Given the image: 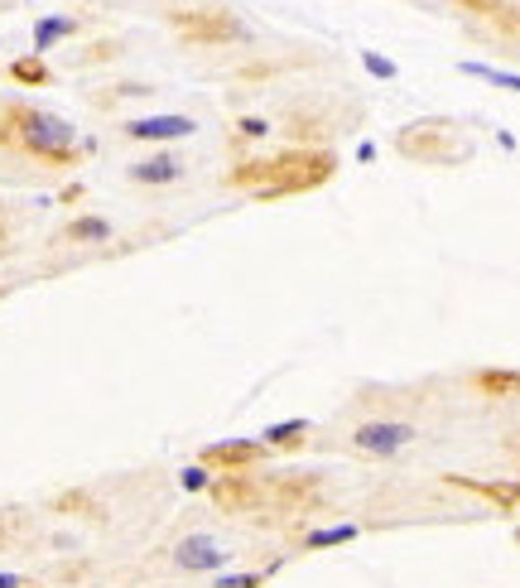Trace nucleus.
<instances>
[{
    "mask_svg": "<svg viewBox=\"0 0 520 588\" xmlns=\"http://www.w3.org/2000/svg\"><path fill=\"white\" fill-rule=\"evenodd\" d=\"M270 574H217L212 588H265Z\"/></svg>",
    "mask_w": 520,
    "mask_h": 588,
    "instance_id": "nucleus-18",
    "label": "nucleus"
},
{
    "mask_svg": "<svg viewBox=\"0 0 520 588\" xmlns=\"http://www.w3.org/2000/svg\"><path fill=\"white\" fill-rule=\"evenodd\" d=\"M467 78H482V82H497L506 92H520V73H501V68H487V63H463Z\"/></svg>",
    "mask_w": 520,
    "mask_h": 588,
    "instance_id": "nucleus-15",
    "label": "nucleus"
},
{
    "mask_svg": "<svg viewBox=\"0 0 520 588\" xmlns=\"http://www.w3.org/2000/svg\"><path fill=\"white\" fill-rule=\"evenodd\" d=\"M0 588H30V584H24L20 574H0Z\"/></svg>",
    "mask_w": 520,
    "mask_h": 588,
    "instance_id": "nucleus-20",
    "label": "nucleus"
},
{
    "mask_svg": "<svg viewBox=\"0 0 520 588\" xmlns=\"http://www.w3.org/2000/svg\"><path fill=\"white\" fill-rule=\"evenodd\" d=\"M0 145L24 150L30 160H44L54 169H68L87 155V145L77 140V125L54 117V111H39V107H0Z\"/></svg>",
    "mask_w": 520,
    "mask_h": 588,
    "instance_id": "nucleus-1",
    "label": "nucleus"
},
{
    "mask_svg": "<svg viewBox=\"0 0 520 588\" xmlns=\"http://www.w3.org/2000/svg\"><path fill=\"white\" fill-rule=\"evenodd\" d=\"M361 68H367L371 78H381V82H395V78H400V63L386 58V54H376V48H367V54H361Z\"/></svg>",
    "mask_w": 520,
    "mask_h": 588,
    "instance_id": "nucleus-16",
    "label": "nucleus"
},
{
    "mask_svg": "<svg viewBox=\"0 0 520 588\" xmlns=\"http://www.w3.org/2000/svg\"><path fill=\"white\" fill-rule=\"evenodd\" d=\"M63 241H82V246H101V241H111V222L97 212L87 217H73L68 227H63Z\"/></svg>",
    "mask_w": 520,
    "mask_h": 588,
    "instance_id": "nucleus-9",
    "label": "nucleus"
},
{
    "mask_svg": "<svg viewBox=\"0 0 520 588\" xmlns=\"http://www.w3.org/2000/svg\"><path fill=\"white\" fill-rule=\"evenodd\" d=\"M472 386L482 395H497V401H511L520 395V367H497V372H477Z\"/></svg>",
    "mask_w": 520,
    "mask_h": 588,
    "instance_id": "nucleus-8",
    "label": "nucleus"
},
{
    "mask_svg": "<svg viewBox=\"0 0 520 588\" xmlns=\"http://www.w3.org/2000/svg\"><path fill=\"white\" fill-rule=\"evenodd\" d=\"M227 559H231V549H222L212 535H184L174 545V565L184 574H222Z\"/></svg>",
    "mask_w": 520,
    "mask_h": 588,
    "instance_id": "nucleus-4",
    "label": "nucleus"
},
{
    "mask_svg": "<svg viewBox=\"0 0 520 588\" xmlns=\"http://www.w3.org/2000/svg\"><path fill=\"white\" fill-rule=\"evenodd\" d=\"M260 458H265V444L260 439H222V444H207L198 463H207L212 472H246Z\"/></svg>",
    "mask_w": 520,
    "mask_h": 588,
    "instance_id": "nucleus-5",
    "label": "nucleus"
},
{
    "mask_svg": "<svg viewBox=\"0 0 520 588\" xmlns=\"http://www.w3.org/2000/svg\"><path fill=\"white\" fill-rule=\"evenodd\" d=\"M265 131H270V121H260V117H241L237 121V135H246V140H260Z\"/></svg>",
    "mask_w": 520,
    "mask_h": 588,
    "instance_id": "nucleus-19",
    "label": "nucleus"
},
{
    "mask_svg": "<svg viewBox=\"0 0 520 588\" xmlns=\"http://www.w3.org/2000/svg\"><path fill=\"white\" fill-rule=\"evenodd\" d=\"M463 488L477 492V497H487V502H497L501 511H516L520 506V482H472V478H463Z\"/></svg>",
    "mask_w": 520,
    "mask_h": 588,
    "instance_id": "nucleus-12",
    "label": "nucleus"
},
{
    "mask_svg": "<svg viewBox=\"0 0 520 588\" xmlns=\"http://www.w3.org/2000/svg\"><path fill=\"white\" fill-rule=\"evenodd\" d=\"M357 535H361V526H352V521H347V526H323V531H308L299 549H333V545H352Z\"/></svg>",
    "mask_w": 520,
    "mask_h": 588,
    "instance_id": "nucleus-13",
    "label": "nucleus"
},
{
    "mask_svg": "<svg viewBox=\"0 0 520 588\" xmlns=\"http://www.w3.org/2000/svg\"><path fill=\"white\" fill-rule=\"evenodd\" d=\"M333 174V155L323 150H294L275 160H246L231 169V184L246 188L251 198H284V194H308Z\"/></svg>",
    "mask_w": 520,
    "mask_h": 588,
    "instance_id": "nucleus-2",
    "label": "nucleus"
},
{
    "mask_svg": "<svg viewBox=\"0 0 520 588\" xmlns=\"http://www.w3.org/2000/svg\"><path fill=\"white\" fill-rule=\"evenodd\" d=\"M357 160H361V164L376 160V145H371V140H367V145H357Z\"/></svg>",
    "mask_w": 520,
    "mask_h": 588,
    "instance_id": "nucleus-21",
    "label": "nucleus"
},
{
    "mask_svg": "<svg viewBox=\"0 0 520 588\" xmlns=\"http://www.w3.org/2000/svg\"><path fill=\"white\" fill-rule=\"evenodd\" d=\"M68 34H77V20L73 15H44L34 20V54H48L58 39H68Z\"/></svg>",
    "mask_w": 520,
    "mask_h": 588,
    "instance_id": "nucleus-10",
    "label": "nucleus"
},
{
    "mask_svg": "<svg viewBox=\"0 0 520 588\" xmlns=\"http://www.w3.org/2000/svg\"><path fill=\"white\" fill-rule=\"evenodd\" d=\"M193 131H198V121H193V117H178V111L126 121V135H130V140H145V145H169V140H188Z\"/></svg>",
    "mask_w": 520,
    "mask_h": 588,
    "instance_id": "nucleus-6",
    "label": "nucleus"
},
{
    "mask_svg": "<svg viewBox=\"0 0 520 588\" xmlns=\"http://www.w3.org/2000/svg\"><path fill=\"white\" fill-rule=\"evenodd\" d=\"M304 439H308V419H280V425L260 429V444H265V449H299Z\"/></svg>",
    "mask_w": 520,
    "mask_h": 588,
    "instance_id": "nucleus-11",
    "label": "nucleus"
},
{
    "mask_svg": "<svg viewBox=\"0 0 520 588\" xmlns=\"http://www.w3.org/2000/svg\"><path fill=\"white\" fill-rule=\"evenodd\" d=\"M126 174H130V184L164 188V184H174V178L184 174V160H178V155H169V150H160V155H145V160H135Z\"/></svg>",
    "mask_w": 520,
    "mask_h": 588,
    "instance_id": "nucleus-7",
    "label": "nucleus"
},
{
    "mask_svg": "<svg viewBox=\"0 0 520 588\" xmlns=\"http://www.w3.org/2000/svg\"><path fill=\"white\" fill-rule=\"evenodd\" d=\"M420 439V429L405 425V419H367V425L352 429V449L357 454H371V458H395L400 449Z\"/></svg>",
    "mask_w": 520,
    "mask_h": 588,
    "instance_id": "nucleus-3",
    "label": "nucleus"
},
{
    "mask_svg": "<svg viewBox=\"0 0 520 588\" xmlns=\"http://www.w3.org/2000/svg\"><path fill=\"white\" fill-rule=\"evenodd\" d=\"M10 82L44 87V82H48V68H44V58H39V54H30V58H15V63H10Z\"/></svg>",
    "mask_w": 520,
    "mask_h": 588,
    "instance_id": "nucleus-14",
    "label": "nucleus"
},
{
    "mask_svg": "<svg viewBox=\"0 0 520 588\" xmlns=\"http://www.w3.org/2000/svg\"><path fill=\"white\" fill-rule=\"evenodd\" d=\"M212 482H217V472L207 468V463H188L184 472H178V488H184V492H207Z\"/></svg>",
    "mask_w": 520,
    "mask_h": 588,
    "instance_id": "nucleus-17",
    "label": "nucleus"
}]
</instances>
